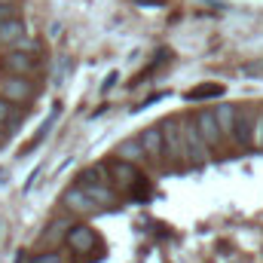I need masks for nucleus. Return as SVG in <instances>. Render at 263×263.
Here are the masks:
<instances>
[{
  "mask_svg": "<svg viewBox=\"0 0 263 263\" xmlns=\"http://www.w3.org/2000/svg\"><path fill=\"white\" fill-rule=\"evenodd\" d=\"M12 15H18V9H15V3H0V22H6V18H12Z\"/></svg>",
  "mask_w": 263,
  "mask_h": 263,
  "instance_id": "nucleus-19",
  "label": "nucleus"
},
{
  "mask_svg": "<svg viewBox=\"0 0 263 263\" xmlns=\"http://www.w3.org/2000/svg\"><path fill=\"white\" fill-rule=\"evenodd\" d=\"M34 67H37V59H34V55L6 49V55H3V70H6V73H12V77H31Z\"/></svg>",
  "mask_w": 263,
  "mask_h": 263,
  "instance_id": "nucleus-10",
  "label": "nucleus"
},
{
  "mask_svg": "<svg viewBox=\"0 0 263 263\" xmlns=\"http://www.w3.org/2000/svg\"><path fill=\"white\" fill-rule=\"evenodd\" d=\"M80 187L86 190V196H92L101 208H110L120 202V193L114 187H107V181H98V178H83L80 175Z\"/></svg>",
  "mask_w": 263,
  "mask_h": 263,
  "instance_id": "nucleus-6",
  "label": "nucleus"
},
{
  "mask_svg": "<svg viewBox=\"0 0 263 263\" xmlns=\"http://www.w3.org/2000/svg\"><path fill=\"white\" fill-rule=\"evenodd\" d=\"M211 110H214V117H217V126H220V132H223L227 138H233L239 107H233V104H217V107H211Z\"/></svg>",
  "mask_w": 263,
  "mask_h": 263,
  "instance_id": "nucleus-13",
  "label": "nucleus"
},
{
  "mask_svg": "<svg viewBox=\"0 0 263 263\" xmlns=\"http://www.w3.org/2000/svg\"><path fill=\"white\" fill-rule=\"evenodd\" d=\"M193 120H196L199 132H202V138L208 141V147L214 150V147H220L223 144V132H220V126H217V117H214V110H196L193 114Z\"/></svg>",
  "mask_w": 263,
  "mask_h": 263,
  "instance_id": "nucleus-9",
  "label": "nucleus"
},
{
  "mask_svg": "<svg viewBox=\"0 0 263 263\" xmlns=\"http://www.w3.org/2000/svg\"><path fill=\"white\" fill-rule=\"evenodd\" d=\"M181 126H184V141H187V159H190V162H205V159L211 156V147H208V141L202 138L196 120H193V117H190V120H181Z\"/></svg>",
  "mask_w": 263,
  "mask_h": 263,
  "instance_id": "nucleus-3",
  "label": "nucleus"
},
{
  "mask_svg": "<svg viewBox=\"0 0 263 263\" xmlns=\"http://www.w3.org/2000/svg\"><path fill=\"white\" fill-rule=\"evenodd\" d=\"M9 114H12V101L0 95V126H6V123H9Z\"/></svg>",
  "mask_w": 263,
  "mask_h": 263,
  "instance_id": "nucleus-17",
  "label": "nucleus"
},
{
  "mask_svg": "<svg viewBox=\"0 0 263 263\" xmlns=\"http://www.w3.org/2000/svg\"><path fill=\"white\" fill-rule=\"evenodd\" d=\"M254 147L263 150V110L257 114V123H254Z\"/></svg>",
  "mask_w": 263,
  "mask_h": 263,
  "instance_id": "nucleus-18",
  "label": "nucleus"
},
{
  "mask_svg": "<svg viewBox=\"0 0 263 263\" xmlns=\"http://www.w3.org/2000/svg\"><path fill=\"white\" fill-rule=\"evenodd\" d=\"M0 95L3 98H9L12 104H22V101H28L31 95H34V83L28 80V77H6L3 83H0Z\"/></svg>",
  "mask_w": 263,
  "mask_h": 263,
  "instance_id": "nucleus-7",
  "label": "nucleus"
},
{
  "mask_svg": "<svg viewBox=\"0 0 263 263\" xmlns=\"http://www.w3.org/2000/svg\"><path fill=\"white\" fill-rule=\"evenodd\" d=\"M117 156H123V159H129V162H147V150L141 147V141L138 138H126L120 147H117Z\"/></svg>",
  "mask_w": 263,
  "mask_h": 263,
  "instance_id": "nucleus-14",
  "label": "nucleus"
},
{
  "mask_svg": "<svg viewBox=\"0 0 263 263\" xmlns=\"http://www.w3.org/2000/svg\"><path fill=\"white\" fill-rule=\"evenodd\" d=\"M138 141H141V147L147 150V159H150V162H159V159L165 156V138H162V129H159V126H147V129L138 135Z\"/></svg>",
  "mask_w": 263,
  "mask_h": 263,
  "instance_id": "nucleus-11",
  "label": "nucleus"
},
{
  "mask_svg": "<svg viewBox=\"0 0 263 263\" xmlns=\"http://www.w3.org/2000/svg\"><path fill=\"white\" fill-rule=\"evenodd\" d=\"M62 205H65L70 214H80V217H92V214H98V211H104L98 202L92 196H86V190L80 187V184H73L70 190H65V196H62Z\"/></svg>",
  "mask_w": 263,
  "mask_h": 263,
  "instance_id": "nucleus-2",
  "label": "nucleus"
},
{
  "mask_svg": "<svg viewBox=\"0 0 263 263\" xmlns=\"http://www.w3.org/2000/svg\"><path fill=\"white\" fill-rule=\"evenodd\" d=\"M0 3H15V0H0Z\"/></svg>",
  "mask_w": 263,
  "mask_h": 263,
  "instance_id": "nucleus-20",
  "label": "nucleus"
},
{
  "mask_svg": "<svg viewBox=\"0 0 263 263\" xmlns=\"http://www.w3.org/2000/svg\"><path fill=\"white\" fill-rule=\"evenodd\" d=\"M107 175H110L120 187H135L138 181H144V178H141V172H138V165L129 162V159H123V156H117V159H110V162H107Z\"/></svg>",
  "mask_w": 263,
  "mask_h": 263,
  "instance_id": "nucleus-8",
  "label": "nucleus"
},
{
  "mask_svg": "<svg viewBox=\"0 0 263 263\" xmlns=\"http://www.w3.org/2000/svg\"><path fill=\"white\" fill-rule=\"evenodd\" d=\"M159 129H162V138H165V156H168L172 162H184V159H187V141H184V126H181V120L168 117V120L159 123Z\"/></svg>",
  "mask_w": 263,
  "mask_h": 263,
  "instance_id": "nucleus-1",
  "label": "nucleus"
},
{
  "mask_svg": "<svg viewBox=\"0 0 263 263\" xmlns=\"http://www.w3.org/2000/svg\"><path fill=\"white\" fill-rule=\"evenodd\" d=\"M25 22L18 18V15H12V18H6V22H0V43L3 46H15L22 37H25Z\"/></svg>",
  "mask_w": 263,
  "mask_h": 263,
  "instance_id": "nucleus-12",
  "label": "nucleus"
},
{
  "mask_svg": "<svg viewBox=\"0 0 263 263\" xmlns=\"http://www.w3.org/2000/svg\"><path fill=\"white\" fill-rule=\"evenodd\" d=\"M28 263H62V254L59 251H43V254H34Z\"/></svg>",
  "mask_w": 263,
  "mask_h": 263,
  "instance_id": "nucleus-16",
  "label": "nucleus"
},
{
  "mask_svg": "<svg viewBox=\"0 0 263 263\" xmlns=\"http://www.w3.org/2000/svg\"><path fill=\"white\" fill-rule=\"evenodd\" d=\"M220 95H223V86H196V89L187 92L190 101H199V98H220Z\"/></svg>",
  "mask_w": 263,
  "mask_h": 263,
  "instance_id": "nucleus-15",
  "label": "nucleus"
},
{
  "mask_svg": "<svg viewBox=\"0 0 263 263\" xmlns=\"http://www.w3.org/2000/svg\"><path fill=\"white\" fill-rule=\"evenodd\" d=\"M65 242H67V248L77 251V254H92V251L98 248V236H95V230H89V227H83V223H77V227L67 230Z\"/></svg>",
  "mask_w": 263,
  "mask_h": 263,
  "instance_id": "nucleus-5",
  "label": "nucleus"
},
{
  "mask_svg": "<svg viewBox=\"0 0 263 263\" xmlns=\"http://www.w3.org/2000/svg\"><path fill=\"white\" fill-rule=\"evenodd\" d=\"M257 114L260 110H254V107H239V114H236V132H233V141L239 144V147H254V123H257Z\"/></svg>",
  "mask_w": 263,
  "mask_h": 263,
  "instance_id": "nucleus-4",
  "label": "nucleus"
}]
</instances>
